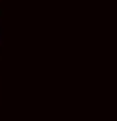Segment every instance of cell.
<instances>
[{"label":"cell","instance_id":"obj_1","mask_svg":"<svg viewBox=\"0 0 117 121\" xmlns=\"http://www.w3.org/2000/svg\"><path fill=\"white\" fill-rule=\"evenodd\" d=\"M2 41H4V35H2V28H0V45H2Z\"/></svg>","mask_w":117,"mask_h":121}]
</instances>
